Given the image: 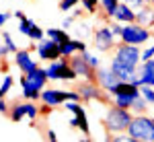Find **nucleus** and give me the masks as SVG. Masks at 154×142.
<instances>
[{
	"instance_id": "nucleus-1",
	"label": "nucleus",
	"mask_w": 154,
	"mask_h": 142,
	"mask_svg": "<svg viewBox=\"0 0 154 142\" xmlns=\"http://www.w3.org/2000/svg\"><path fill=\"white\" fill-rule=\"evenodd\" d=\"M49 76L48 68H35L33 72H27L21 76V89H23L25 101H41V91L45 89Z\"/></svg>"
},
{
	"instance_id": "nucleus-2",
	"label": "nucleus",
	"mask_w": 154,
	"mask_h": 142,
	"mask_svg": "<svg viewBox=\"0 0 154 142\" xmlns=\"http://www.w3.org/2000/svg\"><path fill=\"white\" fill-rule=\"evenodd\" d=\"M131 119H134V111L131 109L111 105L105 111V118L101 121H103V128H105L107 134H119V132H128Z\"/></svg>"
},
{
	"instance_id": "nucleus-3",
	"label": "nucleus",
	"mask_w": 154,
	"mask_h": 142,
	"mask_svg": "<svg viewBox=\"0 0 154 142\" xmlns=\"http://www.w3.org/2000/svg\"><path fill=\"white\" fill-rule=\"evenodd\" d=\"M128 132L136 142H154V118H148L146 113H136Z\"/></svg>"
},
{
	"instance_id": "nucleus-4",
	"label": "nucleus",
	"mask_w": 154,
	"mask_h": 142,
	"mask_svg": "<svg viewBox=\"0 0 154 142\" xmlns=\"http://www.w3.org/2000/svg\"><path fill=\"white\" fill-rule=\"evenodd\" d=\"M48 76L49 80H66V83H76L80 76L70 66V58H58L48 64Z\"/></svg>"
},
{
	"instance_id": "nucleus-5",
	"label": "nucleus",
	"mask_w": 154,
	"mask_h": 142,
	"mask_svg": "<svg viewBox=\"0 0 154 142\" xmlns=\"http://www.w3.org/2000/svg\"><path fill=\"white\" fill-rule=\"evenodd\" d=\"M121 41L123 43H131V46H144L152 39V31L148 27H144L140 23H128L123 25V31H121Z\"/></svg>"
},
{
	"instance_id": "nucleus-6",
	"label": "nucleus",
	"mask_w": 154,
	"mask_h": 142,
	"mask_svg": "<svg viewBox=\"0 0 154 142\" xmlns=\"http://www.w3.org/2000/svg\"><path fill=\"white\" fill-rule=\"evenodd\" d=\"M117 35L111 31V25L105 23L101 25V27H97L95 33H93V46L99 49V52H103V54H107V52H113L115 47H117Z\"/></svg>"
},
{
	"instance_id": "nucleus-7",
	"label": "nucleus",
	"mask_w": 154,
	"mask_h": 142,
	"mask_svg": "<svg viewBox=\"0 0 154 142\" xmlns=\"http://www.w3.org/2000/svg\"><path fill=\"white\" fill-rule=\"evenodd\" d=\"M111 58L119 60V62L128 64V66H131V68H138V66H140V62H142V47L119 41L117 47L113 49V56H111Z\"/></svg>"
},
{
	"instance_id": "nucleus-8",
	"label": "nucleus",
	"mask_w": 154,
	"mask_h": 142,
	"mask_svg": "<svg viewBox=\"0 0 154 142\" xmlns=\"http://www.w3.org/2000/svg\"><path fill=\"white\" fill-rule=\"evenodd\" d=\"M35 52L39 60H45V62H54V60L62 58V49H60V43L56 39H51V37H43L41 41H37L35 43Z\"/></svg>"
},
{
	"instance_id": "nucleus-9",
	"label": "nucleus",
	"mask_w": 154,
	"mask_h": 142,
	"mask_svg": "<svg viewBox=\"0 0 154 142\" xmlns=\"http://www.w3.org/2000/svg\"><path fill=\"white\" fill-rule=\"evenodd\" d=\"M76 91L82 95V101H107V99H111L95 80H82V83H78L76 84Z\"/></svg>"
},
{
	"instance_id": "nucleus-10",
	"label": "nucleus",
	"mask_w": 154,
	"mask_h": 142,
	"mask_svg": "<svg viewBox=\"0 0 154 142\" xmlns=\"http://www.w3.org/2000/svg\"><path fill=\"white\" fill-rule=\"evenodd\" d=\"M70 66L76 70V74L80 76V78H84V80H95L97 83V70L84 60V56L78 52V54H74L70 58Z\"/></svg>"
},
{
	"instance_id": "nucleus-11",
	"label": "nucleus",
	"mask_w": 154,
	"mask_h": 142,
	"mask_svg": "<svg viewBox=\"0 0 154 142\" xmlns=\"http://www.w3.org/2000/svg\"><path fill=\"white\" fill-rule=\"evenodd\" d=\"M70 99V91H62V89H43L41 91V103H48L54 109L62 107Z\"/></svg>"
},
{
	"instance_id": "nucleus-12",
	"label": "nucleus",
	"mask_w": 154,
	"mask_h": 142,
	"mask_svg": "<svg viewBox=\"0 0 154 142\" xmlns=\"http://www.w3.org/2000/svg\"><path fill=\"white\" fill-rule=\"evenodd\" d=\"M31 47L29 49H19L17 54H14V64H17V68L27 74V72H33L35 68H39V62H37L33 56H31Z\"/></svg>"
},
{
	"instance_id": "nucleus-13",
	"label": "nucleus",
	"mask_w": 154,
	"mask_h": 142,
	"mask_svg": "<svg viewBox=\"0 0 154 142\" xmlns=\"http://www.w3.org/2000/svg\"><path fill=\"white\" fill-rule=\"evenodd\" d=\"M119 80H121V78H119L111 68H97V83H99V87H101L105 93L111 87H115Z\"/></svg>"
},
{
	"instance_id": "nucleus-14",
	"label": "nucleus",
	"mask_w": 154,
	"mask_h": 142,
	"mask_svg": "<svg viewBox=\"0 0 154 142\" xmlns=\"http://www.w3.org/2000/svg\"><path fill=\"white\" fill-rule=\"evenodd\" d=\"M113 21H119V23H123V25L136 23V11L131 8L128 2H123V0H121V4L117 6V12H115Z\"/></svg>"
},
{
	"instance_id": "nucleus-15",
	"label": "nucleus",
	"mask_w": 154,
	"mask_h": 142,
	"mask_svg": "<svg viewBox=\"0 0 154 142\" xmlns=\"http://www.w3.org/2000/svg\"><path fill=\"white\" fill-rule=\"evenodd\" d=\"M109 68L115 72L121 80H130L131 76L136 74V70H138V68H131V66H128V64H123V62H119V60H115V58H111Z\"/></svg>"
},
{
	"instance_id": "nucleus-16",
	"label": "nucleus",
	"mask_w": 154,
	"mask_h": 142,
	"mask_svg": "<svg viewBox=\"0 0 154 142\" xmlns=\"http://www.w3.org/2000/svg\"><path fill=\"white\" fill-rule=\"evenodd\" d=\"M136 23L152 29L154 27V4H144L140 11H136Z\"/></svg>"
},
{
	"instance_id": "nucleus-17",
	"label": "nucleus",
	"mask_w": 154,
	"mask_h": 142,
	"mask_svg": "<svg viewBox=\"0 0 154 142\" xmlns=\"http://www.w3.org/2000/svg\"><path fill=\"white\" fill-rule=\"evenodd\" d=\"M142 93H121V95H115V97H111V103L117 107H123V109H131L134 105V101L138 99Z\"/></svg>"
},
{
	"instance_id": "nucleus-18",
	"label": "nucleus",
	"mask_w": 154,
	"mask_h": 142,
	"mask_svg": "<svg viewBox=\"0 0 154 142\" xmlns=\"http://www.w3.org/2000/svg\"><path fill=\"white\" fill-rule=\"evenodd\" d=\"M23 118H27V101L25 103H12L11 111H8V119L19 124V121H23Z\"/></svg>"
},
{
	"instance_id": "nucleus-19",
	"label": "nucleus",
	"mask_w": 154,
	"mask_h": 142,
	"mask_svg": "<svg viewBox=\"0 0 154 142\" xmlns=\"http://www.w3.org/2000/svg\"><path fill=\"white\" fill-rule=\"evenodd\" d=\"M60 49H62V58H72L74 54H78V39H66L60 43Z\"/></svg>"
},
{
	"instance_id": "nucleus-20",
	"label": "nucleus",
	"mask_w": 154,
	"mask_h": 142,
	"mask_svg": "<svg viewBox=\"0 0 154 142\" xmlns=\"http://www.w3.org/2000/svg\"><path fill=\"white\" fill-rule=\"evenodd\" d=\"M119 4H121V0H101V11H103L107 21H111V19L115 17Z\"/></svg>"
},
{
	"instance_id": "nucleus-21",
	"label": "nucleus",
	"mask_w": 154,
	"mask_h": 142,
	"mask_svg": "<svg viewBox=\"0 0 154 142\" xmlns=\"http://www.w3.org/2000/svg\"><path fill=\"white\" fill-rule=\"evenodd\" d=\"M45 35H48V37H51V39H56L58 43L66 41V39H70V35H68V31H66V29H56V27L48 29V31H45Z\"/></svg>"
},
{
	"instance_id": "nucleus-22",
	"label": "nucleus",
	"mask_w": 154,
	"mask_h": 142,
	"mask_svg": "<svg viewBox=\"0 0 154 142\" xmlns=\"http://www.w3.org/2000/svg\"><path fill=\"white\" fill-rule=\"evenodd\" d=\"M148 105H150V103H148V101L144 99L142 95H140V97L134 101V105H131V111H134V115H136V113H146V111H148Z\"/></svg>"
},
{
	"instance_id": "nucleus-23",
	"label": "nucleus",
	"mask_w": 154,
	"mask_h": 142,
	"mask_svg": "<svg viewBox=\"0 0 154 142\" xmlns=\"http://www.w3.org/2000/svg\"><path fill=\"white\" fill-rule=\"evenodd\" d=\"M27 37H29L33 43H37V41H41V39L45 37V31L39 27V23H35L33 27H31V31H29V35H27Z\"/></svg>"
},
{
	"instance_id": "nucleus-24",
	"label": "nucleus",
	"mask_w": 154,
	"mask_h": 142,
	"mask_svg": "<svg viewBox=\"0 0 154 142\" xmlns=\"http://www.w3.org/2000/svg\"><path fill=\"white\" fill-rule=\"evenodd\" d=\"M80 4H82L84 12L95 14V12L99 11V6H101V0H80Z\"/></svg>"
},
{
	"instance_id": "nucleus-25",
	"label": "nucleus",
	"mask_w": 154,
	"mask_h": 142,
	"mask_svg": "<svg viewBox=\"0 0 154 142\" xmlns=\"http://www.w3.org/2000/svg\"><path fill=\"white\" fill-rule=\"evenodd\" d=\"M12 84H14L12 74H6V76L2 78V84H0V97H6V95H8V91L12 89Z\"/></svg>"
},
{
	"instance_id": "nucleus-26",
	"label": "nucleus",
	"mask_w": 154,
	"mask_h": 142,
	"mask_svg": "<svg viewBox=\"0 0 154 142\" xmlns=\"http://www.w3.org/2000/svg\"><path fill=\"white\" fill-rule=\"evenodd\" d=\"M0 39H2L4 46L11 49V54H17V52H19V47H17V43H14V39H12V35L8 31H2V37H0Z\"/></svg>"
},
{
	"instance_id": "nucleus-27",
	"label": "nucleus",
	"mask_w": 154,
	"mask_h": 142,
	"mask_svg": "<svg viewBox=\"0 0 154 142\" xmlns=\"http://www.w3.org/2000/svg\"><path fill=\"white\" fill-rule=\"evenodd\" d=\"M140 93H142V97L150 105H154V87L152 84H142V87H140Z\"/></svg>"
},
{
	"instance_id": "nucleus-28",
	"label": "nucleus",
	"mask_w": 154,
	"mask_h": 142,
	"mask_svg": "<svg viewBox=\"0 0 154 142\" xmlns=\"http://www.w3.org/2000/svg\"><path fill=\"white\" fill-rule=\"evenodd\" d=\"M35 25V21L33 19H29V17H25V19H21L19 21V31L23 33V35H29V31H31V27Z\"/></svg>"
},
{
	"instance_id": "nucleus-29",
	"label": "nucleus",
	"mask_w": 154,
	"mask_h": 142,
	"mask_svg": "<svg viewBox=\"0 0 154 142\" xmlns=\"http://www.w3.org/2000/svg\"><path fill=\"white\" fill-rule=\"evenodd\" d=\"M35 103H37V101H27V118H29V119H35L37 115L41 113L39 107H37Z\"/></svg>"
},
{
	"instance_id": "nucleus-30",
	"label": "nucleus",
	"mask_w": 154,
	"mask_h": 142,
	"mask_svg": "<svg viewBox=\"0 0 154 142\" xmlns=\"http://www.w3.org/2000/svg\"><path fill=\"white\" fill-rule=\"evenodd\" d=\"M80 54H82L84 56V60H86V62H88V64H91V66H93V68H101V60L97 58L95 54H91V52H80Z\"/></svg>"
},
{
	"instance_id": "nucleus-31",
	"label": "nucleus",
	"mask_w": 154,
	"mask_h": 142,
	"mask_svg": "<svg viewBox=\"0 0 154 142\" xmlns=\"http://www.w3.org/2000/svg\"><path fill=\"white\" fill-rule=\"evenodd\" d=\"M80 0H60V11L62 12H70L74 6H78Z\"/></svg>"
},
{
	"instance_id": "nucleus-32",
	"label": "nucleus",
	"mask_w": 154,
	"mask_h": 142,
	"mask_svg": "<svg viewBox=\"0 0 154 142\" xmlns=\"http://www.w3.org/2000/svg\"><path fill=\"white\" fill-rule=\"evenodd\" d=\"M123 2H128V4H130L134 11H140L144 4H146V0H123Z\"/></svg>"
},
{
	"instance_id": "nucleus-33",
	"label": "nucleus",
	"mask_w": 154,
	"mask_h": 142,
	"mask_svg": "<svg viewBox=\"0 0 154 142\" xmlns=\"http://www.w3.org/2000/svg\"><path fill=\"white\" fill-rule=\"evenodd\" d=\"M152 58H154V46L142 49V62H144V60H152Z\"/></svg>"
},
{
	"instance_id": "nucleus-34",
	"label": "nucleus",
	"mask_w": 154,
	"mask_h": 142,
	"mask_svg": "<svg viewBox=\"0 0 154 142\" xmlns=\"http://www.w3.org/2000/svg\"><path fill=\"white\" fill-rule=\"evenodd\" d=\"M8 111H11V105L6 103L4 97H0V113H2V115H8Z\"/></svg>"
},
{
	"instance_id": "nucleus-35",
	"label": "nucleus",
	"mask_w": 154,
	"mask_h": 142,
	"mask_svg": "<svg viewBox=\"0 0 154 142\" xmlns=\"http://www.w3.org/2000/svg\"><path fill=\"white\" fill-rule=\"evenodd\" d=\"M11 17H14V12H8V11L4 12V11H2V12H0V25H6L8 21H11Z\"/></svg>"
},
{
	"instance_id": "nucleus-36",
	"label": "nucleus",
	"mask_w": 154,
	"mask_h": 142,
	"mask_svg": "<svg viewBox=\"0 0 154 142\" xmlns=\"http://www.w3.org/2000/svg\"><path fill=\"white\" fill-rule=\"evenodd\" d=\"M111 25V31H113V33H115V35H121V31H123V25L119 23V21H115V23H109Z\"/></svg>"
},
{
	"instance_id": "nucleus-37",
	"label": "nucleus",
	"mask_w": 154,
	"mask_h": 142,
	"mask_svg": "<svg viewBox=\"0 0 154 142\" xmlns=\"http://www.w3.org/2000/svg\"><path fill=\"white\" fill-rule=\"evenodd\" d=\"M72 23H74V19H72V17H66V19H64V23H62V29H66V31H68V29L72 27Z\"/></svg>"
},
{
	"instance_id": "nucleus-38",
	"label": "nucleus",
	"mask_w": 154,
	"mask_h": 142,
	"mask_svg": "<svg viewBox=\"0 0 154 142\" xmlns=\"http://www.w3.org/2000/svg\"><path fill=\"white\" fill-rule=\"evenodd\" d=\"M6 56H11V49H8V47L2 43V47H0V58H2V60H6Z\"/></svg>"
},
{
	"instance_id": "nucleus-39",
	"label": "nucleus",
	"mask_w": 154,
	"mask_h": 142,
	"mask_svg": "<svg viewBox=\"0 0 154 142\" xmlns=\"http://www.w3.org/2000/svg\"><path fill=\"white\" fill-rule=\"evenodd\" d=\"M45 136H48L49 142H58V134H56L54 130H48V132H45Z\"/></svg>"
},
{
	"instance_id": "nucleus-40",
	"label": "nucleus",
	"mask_w": 154,
	"mask_h": 142,
	"mask_svg": "<svg viewBox=\"0 0 154 142\" xmlns=\"http://www.w3.org/2000/svg\"><path fill=\"white\" fill-rule=\"evenodd\" d=\"M82 11H84V8H82ZM82 11H80V8H76V11L72 12L70 17H72V19H74V21H76V19H78V17H80V14H82Z\"/></svg>"
},
{
	"instance_id": "nucleus-41",
	"label": "nucleus",
	"mask_w": 154,
	"mask_h": 142,
	"mask_svg": "<svg viewBox=\"0 0 154 142\" xmlns=\"http://www.w3.org/2000/svg\"><path fill=\"white\" fill-rule=\"evenodd\" d=\"M14 17H17V19L21 21V19H25V17H27V14H25L23 11H14Z\"/></svg>"
},
{
	"instance_id": "nucleus-42",
	"label": "nucleus",
	"mask_w": 154,
	"mask_h": 142,
	"mask_svg": "<svg viewBox=\"0 0 154 142\" xmlns=\"http://www.w3.org/2000/svg\"><path fill=\"white\" fill-rule=\"evenodd\" d=\"M146 4H154V0H146Z\"/></svg>"
}]
</instances>
